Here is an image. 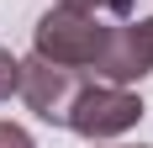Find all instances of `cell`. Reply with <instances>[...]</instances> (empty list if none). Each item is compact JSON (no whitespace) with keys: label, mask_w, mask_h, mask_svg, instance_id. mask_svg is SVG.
<instances>
[{"label":"cell","mask_w":153,"mask_h":148,"mask_svg":"<svg viewBox=\"0 0 153 148\" xmlns=\"http://www.w3.org/2000/svg\"><path fill=\"white\" fill-rule=\"evenodd\" d=\"M90 69H95V79H106V85H137L143 74H153V58H148V43H143L137 21L106 27L100 53H95Z\"/></svg>","instance_id":"277c9868"},{"label":"cell","mask_w":153,"mask_h":148,"mask_svg":"<svg viewBox=\"0 0 153 148\" xmlns=\"http://www.w3.org/2000/svg\"><path fill=\"white\" fill-rule=\"evenodd\" d=\"M79 90H85V69H74V64H53V58H42V53L21 58V85H16V95L27 101V111H32L37 122H48V127H69V111H74Z\"/></svg>","instance_id":"3957f363"},{"label":"cell","mask_w":153,"mask_h":148,"mask_svg":"<svg viewBox=\"0 0 153 148\" xmlns=\"http://www.w3.org/2000/svg\"><path fill=\"white\" fill-rule=\"evenodd\" d=\"M100 37H106V21L95 11H74V5H48L32 27V53H42L53 64H74V69H90L95 53H100Z\"/></svg>","instance_id":"6da1fadb"},{"label":"cell","mask_w":153,"mask_h":148,"mask_svg":"<svg viewBox=\"0 0 153 148\" xmlns=\"http://www.w3.org/2000/svg\"><path fill=\"white\" fill-rule=\"evenodd\" d=\"M58 5H74V11H100L106 0H58Z\"/></svg>","instance_id":"ba28073f"},{"label":"cell","mask_w":153,"mask_h":148,"mask_svg":"<svg viewBox=\"0 0 153 148\" xmlns=\"http://www.w3.org/2000/svg\"><path fill=\"white\" fill-rule=\"evenodd\" d=\"M90 148H100V143H90Z\"/></svg>","instance_id":"9c48e42d"},{"label":"cell","mask_w":153,"mask_h":148,"mask_svg":"<svg viewBox=\"0 0 153 148\" xmlns=\"http://www.w3.org/2000/svg\"><path fill=\"white\" fill-rule=\"evenodd\" d=\"M16 85H21V58H16L11 48H0V101H11Z\"/></svg>","instance_id":"5b68a950"},{"label":"cell","mask_w":153,"mask_h":148,"mask_svg":"<svg viewBox=\"0 0 153 148\" xmlns=\"http://www.w3.org/2000/svg\"><path fill=\"white\" fill-rule=\"evenodd\" d=\"M148 117V106L132 85H85L79 90L74 111H69V132H79L85 143H106V138H122L132 132L137 122Z\"/></svg>","instance_id":"7a4b0ae2"},{"label":"cell","mask_w":153,"mask_h":148,"mask_svg":"<svg viewBox=\"0 0 153 148\" xmlns=\"http://www.w3.org/2000/svg\"><path fill=\"white\" fill-rule=\"evenodd\" d=\"M137 32H143V43H148V58H153V16H143V21H137Z\"/></svg>","instance_id":"52a82bcc"},{"label":"cell","mask_w":153,"mask_h":148,"mask_svg":"<svg viewBox=\"0 0 153 148\" xmlns=\"http://www.w3.org/2000/svg\"><path fill=\"white\" fill-rule=\"evenodd\" d=\"M0 148H37L21 122H0Z\"/></svg>","instance_id":"8992f818"}]
</instances>
